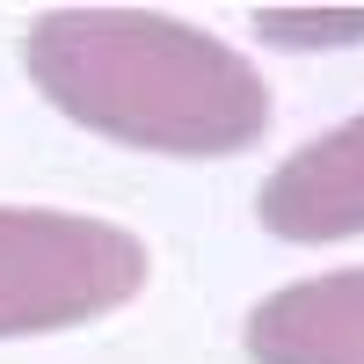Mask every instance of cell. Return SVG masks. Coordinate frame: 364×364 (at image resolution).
Returning <instances> with one entry per match:
<instances>
[{"label": "cell", "mask_w": 364, "mask_h": 364, "mask_svg": "<svg viewBox=\"0 0 364 364\" xmlns=\"http://www.w3.org/2000/svg\"><path fill=\"white\" fill-rule=\"evenodd\" d=\"M22 73L58 117L168 161H226L269 132V80L248 58L146 8H58L29 22Z\"/></svg>", "instance_id": "cell-1"}, {"label": "cell", "mask_w": 364, "mask_h": 364, "mask_svg": "<svg viewBox=\"0 0 364 364\" xmlns=\"http://www.w3.org/2000/svg\"><path fill=\"white\" fill-rule=\"evenodd\" d=\"M154 277L146 240L58 204H0V343L87 328Z\"/></svg>", "instance_id": "cell-2"}, {"label": "cell", "mask_w": 364, "mask_h": 364, "mask_svg": "<svg viewBox=\"0 0 364 364\" xmlns=\"http://www.w3.org/2000/svg\"><path fill=\"white\" fill-rule=\"evenodd\" d=\"M255 219L277 240H299V248L364 233V109L269 168L262 197H255Z\"/></svg>", "instance_id": "cell-3"}, {"label": "cell", "mask_w": 364, "mask_h": 364, "mask_svg": "<svg viewBox=\"0 0 364 364\" xmlns=\"http://www.w3.org/2000/svg\"><path fill=\"white\" fill-rule=\"evenodd\" d=\"M255 364H364V269H321L248 314Z\"/></svg>", "instance_id": "cell-4"}, {"label": "cell", "mask_w": 364, "mask_h": 364, "mask_svg": "<svg viewBox=\"0 0 364 364\" xmlns=\"http://www.w3.org/2000/svg\"><path fill=\"white\" fill-rule=\"evenodd\" d=\"M255 37L291 44V51H336V44H364V8H262Z\"/></svg>", "instance_id": "cell-5"}]
</instances>
